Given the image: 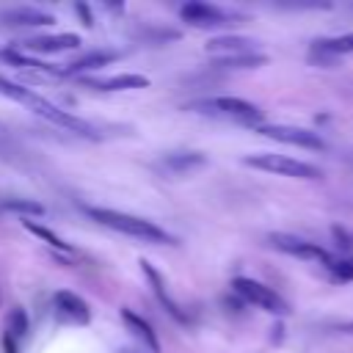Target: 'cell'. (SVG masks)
<instances>
[{
	"label": "cell",
	"instance_id": "obj_5",
	"mask_svg": "<svg viewBox=\"0 0 353 353\" xmlns=\"http://www.w3.org/2000/svg\"><path fill=\"white\" fill-rule=\"evenodd\" d=\"M193 108L201 113H212V116H223V119H234V121H256L259 119V108L240 97H212V99L196 102Z\"/></svg>",
	"mask_w": 353,
	"mask_h": 353
},
{
	"label": "cell",
	"instance_id": "obj_14",
	"mask_svg": "<svg viewBox=\"0 0 353 353\" xmlns=\"http://www.w3.org/2000/svg\"><path fill=\"white\" fill-rule=\"evenodd\" d=\"M55 309H58L61 314H66L69 320H77V323H88V317H91L88 303H85L80 295L66 292V290L55 292Z\"/></svg>",
	"mask_w": 353,
	"mask_h": 353
},
{
	"label": "cell",
	"instance_id": "obj_23",
	"mask_svg": "<svg viewBox=\"0 0 353 353\" xmlns=\"http://www.w3.org/2000/svg\"><path fill=\"white\" fill-rule=\"evenodd\" d=\"M25 334H28V314H25V309H11V314H8V336L22 339Z\"/></svg>",
	"mask_w": 353,
	"mask_h": 353
},
{
	"label": "cell",
	"instance_id": "obj_3",
	"mask_svg": "<svg viewBox=\"0 0 353 353\" xmlns=\"http://www.w3.org/2000/svg\"><path fill=\"white\" fill-rule=\"evenodd\" d=\"M25 105H28L33 113H39L41 119H47V121H52V124H58V127H66V130H72V132H77V135H83V138H97V130H94L88 121H83L80 116H72L69 110H61L58 105H52L50 99L39 97V94H33V91H28Z\"/></svg>",
	"mask_w": 353,
	"mask_h": 353
},
{
	"label": "cell",
	"instance_id": "obj_20",
	"mask_svg": "<svg viewBox=\"0 0 353 353\" xmlns=\"http://www.w3.org/2000/svg\"><path fill=\"white\" fill-rule=\"evenodd\" d=\"M314 50H320V52H331V55H339V52H353V33H345V36H336V39H323V41H314Z\"/></svg>",
	"mask_w": 353,
	"mask_h": 353
},
{
	"label": "cell",
	"instance_id": "obj_21",
	"mask_svg": "<svg viewBox=\"0 0 353 353\" xmlns=\"http://www.w3.org/2000/svg\"><path fill=\"white\" fill-rule=\"evenodd\" d=\"M22 226L30 232V234H36V237H41L47 245H52V248H58V251H72L69 248V243H63L58 234H52L50 229H44V226H39V223H33V221H22Z\"/></svg>",
	"mask_w": 353,
	"mask_h": 353
},
{
	"label": "cell",
	"instance_id": "obj_8",
	"mask_svg": "<svg viewBox=\"0 0 353 353\" xmlns=\"http://www.w3.org/2000/svg\"><path fill=\"white\" fill-rule=\"evenodd\" d=\"M179 17L193 28H218V25H229V19H232L229 11H223L212 3H201V0L185 3L179 8Z\"/></svg>",
	"mask_w": 353,
	"mask_h": 353
},
{
	"label": "cell",
	"instance_id": "obj_12",
	"mask_svg": "<svg viewBox=\"0 0 353 353\" xmlns=\"http://www.w3.org/2000/svg\"><path fill=\"white\" fill-rule=\"evenodd\" d=\"M80 44V36L74 33H58V36H33V39H25L22 47L28 50H36V52H63V50H72Z\"/></svg>",
	"mask_w": 353,
	"mask_h": 353
},
{
	"label": "cell",
	"instance_id": "obj_2",
	"mask_svg": "<svg viewBox=\"0 0 353 353\" xmlns=\"http://www.w3.org/2000/svg\"><path fill=\"white\" fill-rule=\"evenodd\" d=\"M245 165H254L259 171H270L279 176H295V179H320L323 171L306 160H295L287 154H276V152H259V154H248L243 157Z\"/></svg>",
	"mask_w": 353,
	"mask_h": 353
},
{
	"label": "cell",
	"instance_id": "obj_24",
	"mask_svg": "<svg viewBox=\"0 0 353 353\" xmlns=\"http://www.w3.org/2000/svg\"><path fill=\"white\" fill-rule=\"evenodd\" d=\"M331 273L334 279H342V281H350L353 279V256L350 259H331Z\"/></svg>",
	"mask_w": 353,
	"mask_h": 353
},
{
	"label": "cell",
	"instance_id": "obj_16",
	"mask_svg": "<svg viewBox=\"0 0 353 353\" xmlns=\"http://www.w3.org/2000/svg\"><path fill=\"white\" fill-rule=\"evenodd\" d=\"M121 320L127 323V328L152 350V353H160V342H157V334L152 331V325L143 320V317H138L135 312H130V309H121Z\"/></svg>",
	"mask_w": 353,
	"mask_h": 353
},
{
	"label": "cell",
	"instance_id": "obj_10",
	"mask_svg": "<svg viewBox=\"0 0 353 353\" xmlns=\"http://www.w3.org/2000/svg\"><path fill=\"white\" fill-rule=\"evenodd\" d=\"M0 22L3 25H14V28H39V25H52V14L33 8V6H17V8H6L0 11Z\"/></svg>",
	"mask_w": 353,
	"mask_h": 353
},
{
	"label": "cell",
	"instance_id": "obj_22",
	"mask_svg": "<svg viewBox=\"0 0 353 353\" xmlns=\"http://www.w3.org/2000/svg\"><path fill=\"white\" fill-rule=\"evenodd\" d=\"M0 207L11 210V212H22V215H41L44 212V207L33 199H6V201H0Z\"/></svg>",
	"mask_w": 353,
	"mask_h": 353
},
{
	"label": "cell",
	"instance_id": "obj_18",
	"mask_svg": "<svg viewBox=\"0 0 353 353\" xmlns=\"http://www.w3.org/2000/svg\"><path fill=\"white\" fill-rule=\"evenodd\" d=\"M262 63H268V58L262 52H254V50L251 52H240V55H226V58L215 61V66H221V69H256Z\"/></svg>",
	"mask_w": 353,
	"mask_h": 353
},
{
	"label": "cell",
	"instance_id": "obj_11",
	"mask_svg": "<svg viewBox=\"0 0 353 353\" xmlns=\"http://www.w3.org/2000/svg\"><path fill=\"white\" fill-rule=\"evenodd\" d=\"M141 268H143V273L149 276V281H152V290H154V295H157V301L165 306V312L176 320V323H188V314L182 312V306L168 295V290H165V281H163V276L154 270V265L152 262H146V259H141Z\"/></svg>",
	"mask_w": 353,
	"mask_h": 353
},
{
	"label": "cell",
	"instance_id": "obj_15",
	"mask_svg": "<svg viewBox=\"0 0 353 353\" xmlns=\"http://www.w3.org/2000/svg\"><path fill=\"white\" fill-rule=\"evenodd\" d=\"M251 39H243V36H218V39H210L207 41V52L218 55V58H226V55H240V52H251Z\"/></svg>",
	"mask_w": 353,
	"mask_h": 353
},
{
	"label": "cell",
	"instance_id": "obj_6",
	"mask_svg": "<svg viewBox=\"0 0 353 353\" xmlns=\"http://www.w3.org/2000/svg\"><path fill=\"white\" fill-rule=\"evenodd\" d=\"M270 245L290 254V256H301V259H314V262H325L331 265V254L320 245V243H312V240H303V237H295V234H284V232H273L270 237Z\"/></svg>",
	"mask_w": 353,
	"mask_h": 353
},
{
	"label": "cell",
	"instance_id": "obj_25",
	"mask_svg": "<svg viewBox=\"0 0 353 353\" xmlns=\"http://www.w3.org/2000/svg\"><path fill=\"white\" fill-rule=\"evenodd\" d=\"M0 94L11 97V99H17V102H25V97H28V88H22V85H17V83H11V80L0 77Z\"/></svg>",
	"mask_w": 353,
	"mask_h": 353
},
{
	"label": "cell",
	"instance_id": "obj_28",
	"mask_svg": "<svg viewBox=\"0 0 353 353\" xmlns=\"http://www.w3.org/2000/svg\"><path fill=\"white\" fill-rule=\"evenodd\" d=\"M3 345H6V353H17V342H14V336H8V334H6Z\"/></svg>",
	"mask_w": 353,
	"mask_h": 353
},
{
	"label": "cell",
	"instance_id": "obj_1",
	"mask_svg": "<svg viewBox=\"0 0 353 353\" xmlns=\"http://www.w3.org/2000/svg\"><path fill=\"white\" fill-rule=\"evenodd\" d=\"M85 212L94 221H99V223H105V226H110L116 232H124L130 237H138L143 243H176L174 234H168L163 226H157V223H152L146 218H138V215H130V212H119V210H105V207H85Z\"/></svg>",
	"mask_w": 353,
	"mask_h": 353
},
{
	"label": "cell",
	"instance_id": "obj_27",
	"mask_svg": "<svg viewBox=\"0 0 353 353\" xmlns=\"http://www.w3.org/2000/svg\"><path fill=\"white\" fill-rule=\"evenodd\" d=\"M334 234H336V240H339L342 248H350V245H353V232L347 234V232H342V229H334Z\"/></svg>",
	"mask_w": 353,
	"mask_h": 353
},
{
	"label": "cell",
	"instance_id": "obj_9",
	"mask_svg": "<svg viewBox=\"0 0 353 353\" xmlns=\"http://www.w3.org/2000/svg\"><path fill=\"white\" fill-rule=\"evenodd\" d=\"M207 165V157L201 152H168L157 160V168L163 174H171V176H185L196 168H204Z\"/></svg>",
	"mask_w": 353,
	"mask_h": 353
},
{
	"label": "cell",
	"instance_id": "obj_26",
	"mask_svg": "<svg viewBox=\"0 0 353 353\" xmlns=\"http://www.w3.org/2000/svg\"><path fill=\"white\" fill-rule=\"evenodd\" d=\"M74 11L83 17V25H85V28H91V25H94V19H91V11H88V6H85V3H77V6H74Z\"/></svg>",
	"mask_w": 353,
	"mask_h": 353
},
{
	"label": "cell",
	"instance_id": "obj_19",
	"mask_svg": "<svg viewBox=\"0 0 353 353\" xmlns=\"http://www.w3.org/2000/svg\"><path fill=\"white\" fill-rule=\"evenodd\" d=\"M8 63H14V66H19V69H30V72H39V74H47V77H58L61 72H55L52 66H47V63H41V61H33V58H25V55H19V52H14V50H6V52H0Z\"/></svg>",
	"mask_w": 353,
	"mask_h": 353
},
{
	"label": "cell",
	"instance_id": "obj_13",
	"mask_svg": "<svg viewBox=\"0 0 353 353\" xmlns=\"http://www.w3.org/2000/svg\"><path fill=\"white\" fill-rule=\"evenodd\" d=\"M121 52L119 50H91L80 58H74L72 63H66V69L61 74H77V72H88V69H99V66H108L119 58Z\"/></svg>",
	"mask_w": 353,
	"mask_h": 353
},
{
	"label": "cell",
	"instance_id": "obj_17",
	"mask_svg": "<svg viewBox=\"0 0 353 353\" xmlns=\"http://www.w3.org/2000/svg\"><path fill=\"white\" fill-rule=\"evenodd\" d=\"M85 83L94 85V88H102V91H127V88H146L149 77H143V74H116V77H108V80H85Z\"/></svg>",
	"mask_w": 353,
	"mask_h": 353
},
{
	"label": "cell",
	"instance_id": "obj_7",
	"mask_svg": "<svg viewBox=\"0 0 353 353\" xmlns=\"http://www.w3.org/2000/svg\"><path fill=\"white\" fill-rule=\"evenodd\" d=\"M256 132H262L265 138H273V141L290 143V146H303V149H325V141H323L317 132L303 130V127H287V124H262V127H256Z\"/></svg>",
	"mask_w": 353,
	"mask_h": 353
},
{
	"label": "cell",
	"instance_id": "obj_4",
	"mask_svg": "<svg viewBox=\"0 0 353 353\" xmlns=\"http://www.w3.org/2000/svg\"><path fill=\"white\" fill-rule=\"evenodd\" d=\"M232 287H234V292H237L240 298H245L248 303H254V306H259V309H265V312H270V314H290L287 301H284L276 290L265 287L262 281L237 276V279L232 281Z\"/></svg>",
	"mask_w": 353,
	"mask_h": 353
}]
</instances>
